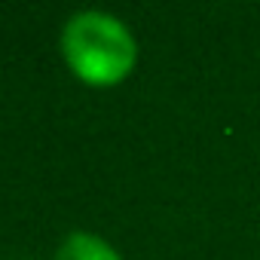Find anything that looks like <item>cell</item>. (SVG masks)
<instances>
[{
  "mask_svg": "<svg viewBox=\"0 0 260 260\" xmlns=\"http://www.w3.org/2000/svg\"><path fill=\"white\" fill-rule=\"evenodd\" d=\"M55 260H122L101 236H92V233H71L58 251H55Z\"/></svg>",
  "mask_w": 260,
  "mask_h": 260,
  "instance_id": "2",
  "label": "cell"
},
{
  "mask_svg": "<svg viewBox=\"0 0 260 260\" xmlns=\"http://www.w3.org/2000/svg\"><path fill=\"white\" fill-rule=\"evenodd\" d=\"M61 52L74 74L92 86L119 83L135 64V37L116 16L83 10L61 31Z\"/></svg>",
  "mask_w": 260,
  "mask_h": 260,
  "instance_id": "1",
  "label": "cell"
}]
</instances>
